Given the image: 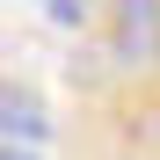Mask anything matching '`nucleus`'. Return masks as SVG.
Listing matches in <instances>:
<instances>
[{"instance_id": "f257e3e1", "label": "nucleus", "mask_w": 160, "mask_h": 160, "mask_svg": "<svg viewBox=\"0 0 160 160\" xmlns=\"http://www.w3.org/2000/svg\"><path fill=\"white\" fill-rule=\"evenodd\" d=\"M37 8H44L51 22H88V8H95V0H37Z\"/></svg>"}, {"instance_id": "f03ea898", "label": "nucleus", "mask_w": 160, "mask_h": 160, "mask_svg": "<svg viewBox=\"0 0 160 160\" xmlns=\"http://www.w3.org/2000/svg\"><path fill=\"white\" fill-rule=\"evenodd\" d=\"M0 160H37L29 146H15V138H0Z\"/></svg>"}]
</instances>
